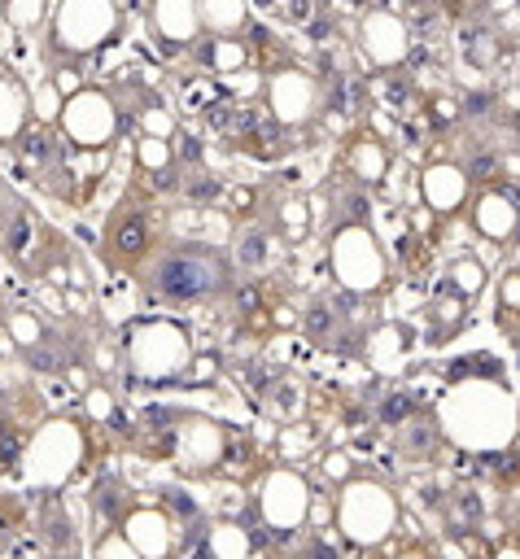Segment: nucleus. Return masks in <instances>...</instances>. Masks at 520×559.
Here are the masks:
<instances>
[{
  "mask_svg": "<svg viewBox=\"0 0 520 559\" xmlns=\"http://www.w3.org/2000/svg\"><path fill=\"white\" fill-rule=\"evenodd\" d=\"M433 419L450 450L472 459L507 454L520 441V393L498 376H472L446 389Z\"/></svg>",
  "mask_w": 520,
  "mask_h": 559,
  "instance_id": "f257e3e1",
  "label": "nucleus"
},
{
  "mask_svg": "<svg viewBox=\"0 0 520 559\" xmlns=\"http://www.w3.org/2000/svg\"><path fill=\"white\" fill-rule=\"evenodd\" d=\"M144 284L153 297L170 301V306H188V301H205L227 293L232 284V262L218 245L205 240H175L149 253L144 262Z\"/></svg>",
  "mask_w": 520,
  "mask_h": 559,
  "instance_id": "f03ea898",
  "label": "nucleus"
},
{
  "mask_svg": "<svg viewBox=\"0 0 520 559\" xmlns=\"http://www.w3.org/2000/svg\"><path fill=\"white\" fill-rule=\"evenodd\" d=\"M406 520L402 493L380 480L354 472L336 493H332V528L341 533L345 550H385Z\"/></svg>",
  "mask_w": 520,
  "mask_h": 559,
  "instance_id": "7ed1b4c3",
  "label": "nucleus"
},
{
  "mask_svg": "<svg viewBox=\"0 0 520 559\" xmlns=\"http://www.w3.org/2000/svg\"><path fill=\"white\" fill-rule=\"evenodd\" d=\"M328 266H332V280L345 293H354V297H371L389 280L385 245H380V236L371 231L367 218H350V223H341L332 231V240H328Z\"/></svg>",
  "mask_w": 520,
  "mask_h": 559,
  "instance_id": "20e7f679",
  "label": "nucleus"
},
{
  "mask_svg": "<svg viewBox=\"0 0 520 559\" xmlns=\"http://www.w3.org/2000/svg\"><path fill=\"white\" fill-rule=\"evenodd\" d=\"M127 358H131V371L140 380H175L192 362L188 328L175 323V319H144V323L131 328Z\"/></svg>",
  "mask_w": 520,
  "mask_h": 559,
  "instance_id": "39448f33",
  "label": "nucleus"
},
{
  "mask_svg": "<svg viewBox=\"0 0 520 559\" xmlns=\"http://www.w3.org/2000/svg\"><path fill=\"white\" fill-rule=\"evenodd\" d=\"M118 26H122L118 0H61L52 13V39H57V48H66L74 57L109 44L118 35Z\"/></svg>",
  "mask_w": 520,
  "mask_h": 559,
  "instance_id": "423d86ee",
  "label": "nucleus"
},
{
  "mask_svg": "<svg viewBox=\"0 0 520 559\" xmlns=\"http://www.w3.org/2000/svg\"><path fill=\"white\" fill-rule=\"evenodd\" d=\"M310 485L302 472L293 467H271L258 485V520L271 537H293L306 528V511H310Z\"/></svg>",
  "mask_w": 520,
  "mask_h": 559,
  "instance_id": "0eeeda50",
  "label": "nucleus"
},
{
  "mask_svg": "<svg viewBox=\"0 0 520 559\" xmlns=\"http://www.w3.org/2000/svg\"><path fill=\"white\" fill-rule=\"evenodd\" d=\"M57 127L74 148H105L118 135V105L101 87H79L74 96L61 100Z\"/></svg>",
  "mask_w": 520,
  "mask_h": 559,
  "instance_id": "6e6552de",
  "label": "nucleus"
},
{
  "mask_svg": "<svg viewBox=\"0 0 520 559\" xmlns=\"http://www.w3.org/2000/svg\"><path fill=\"white\" fill-rule=\"evenodd\" d=\"M358 48H363V57H367L371 66L393 70V66H402V61L411 57V31H406V22H402L398 13L371 9V13H363V22H358Z\"/></svg>",
  "mask_w": 520,
  "mask_h": 559,
  "instance_id": "1a4fd4ad",
  "label": "nucleus"
},
{
  "mask_svg": "<svg viewBox=\"0 0 520 559\" xmlns=\"http://www.w3.org/2000/svg\"><path fill=\"white\" fill-rule=\"evenodd\" d=\"M415 188H419V201H424L437 218H454V214L468 210V201H472V175H468L459 162H428V166L415 175Z\"/></svg>",
  "mask_w": 520,
  "mask_h": 559,
  "instance_id": "9d476101",
  "label": "nucleus"
},
{
  "mask_svg": "<svg viewBox=\"0 0 520 559\" xmlns=\"http://www.w3.org/2000/svg\"><path fill=\"white\" fill-rule=\"evenodd\" d=\"M468 223L481 240L511 245V240H520V197H511L507 188H481L468 201Z\"/></svg>",
  "mask_w": 520,
  "mask_h": 559,
  "instance_id": "9b49d317",
  "label": "nucleus"
},
{
  "mask_svg": "<svg viewBox=\"0 0 520 559\" xmlns=\"http://www.w3.org/2000/svg\"><path fill=\"white\" fill-rule=\"evenodd\" d=\"M267 105L275 114V122L284 127H302L315 118L319 109V83L306 70H275L267 79Z\"/></svg>",
  "mask_w": 520,
  "mask_h": 559,
  "instance_id": "f8f14e48",
  "label": "nucleus"
},
{
  "mask_svg": "<svg viewBox=\"0 0 520 559\" xmlns=\"http://www.w3.org/2000/svg\"><path fill=\"white\" fill-rule=\"evenodd\" d=\"M122 537L135 546L140 559H170V546H175L170 520L153 507H131L127 520H122Z\"/></svg>",
  "mask_w": 520,
  "mask_h": 559,
  "instance_id": "ddd939ff",
  "label": "nucleus"
},
{
  "mask_svg": "<svg viewBox=\"0 0 520 559\" xmlns=\"http://www.w3.org/2000/svg\"><path fill=\"white\" fill-rule=\"evenodd\" d=\"M411 328L402 319H389V323H376L367 336H363V358L380 371V376H393L406 358H411Z\"/></svg>",
  "mask_w": 520,
  "mask_h": 559,
  "instance_id": "4468645a",
  "label": "nucleus"
},
{
  "mask_svg": "<svg viewBox=\"0 0 520 559\" xmlns=\"http://www.w3.org/2000/svg\"><path fill=\"white\" fill-rule=\"evenodd\" d=\"M153 249H157V245H153V231H149V223L135 218V214H122V218L109 227V236H105V253H114L118 266H144Z\"/></svg>",
  "mask_w": 520,
  "mask_h": 559,
  "instance_id": "2eb2a0df",
  "label": "nucleus"
},
{
  "mask_svg": "<svg viewBox=\"0 0 520 559\" xmlns=\"http://www.w3.org/2000/svg\"><path fill=\"white\" fill-rule=\"evenodd\" d=\"M345 170H350V179H358L363 188H376V183L389 175V148H385V140H376V135H367V131L350 135V144H345Z\"/></svg>",
  "mask_w": 520,
  "mask_h": 559,
  "instance_id": "dca6fc26",
  "label": "nucleus"
},
{
  "mask_svg": "<svg viewBox=\"0 0 520 559\" xmlns=\"http://www.w3.org/2000/svg\"><path fill=\"white\" fill-rule=\"evenodd\" d=\"M153 26L170 44H192L201 35L197 0H153Z\"/></svg>",
  "mask_w": 520,
  "mask_h": 559,
  "instance_id": "f3484780",
  "label": "nucleus"
},
{
  "mask_svg": "<svg viewBox=\"0 0 520 559\" xmlns=\"http://www.w3.org/2000/svg\"><path fill=\"white\" fill-rule=\"evenodd\" d=\"M441 288H450L454 297H463L468 306L489 288V271H485V262L476 258V253H454L450 262H446V275H441Z\"/></svg>",
  "mask_w": 520,
  "mask_h": 559,
  "instance_id": "a211bd4d",
  "label": "nucleus"
},
{
  "mask_svg": "<svg viewBox=\"0 0 520 559\" xmlns=\"http://www.w3.org/2000/svg\"><path fill=\"white\" fill-rule=\"evenodd\" d=\"M205 559H253L249 528L236 520H214L205 528Z\"/></svg>",
  "mask_w": 520,
  "mask_h": 559,
  "instance_id": "6ab92c4d",
  "label": "nucleus"
},
{
  "mask_svg": "<svg viewBox=\"0 0 520 559\" xmlns=\"http://www.w3.org/2000/svg\"><path fill=\"white\" fill-rule=\"evenodd\" d=\"M424 319H428V323H437L433 341H450V336L463 328V319H468V301H463V297H454L450 288H437V293L428 297V306H424Z\"/></svg>",
  "mask_w": 520,
  "mask_h": 559,
  "instance_id": "aec40b11",
  "label": "nucleus"
},
{
  "mask_svg": "<svg viewBox=\"0 0 520 559\" xmlns=\"http://www.w3.org/2000/svg\"><path fill=\"white\" fill-rule=\"evenodd\" d=\"M197 17H201V31L232 35L249 22V0H197Z\"/></svg>",
  "mask_w": 520,
  "mask_h": 559,
  "instance_id": "412c9836",
  "label": "nucleus"
},
{
  "mask_svg": "<svg viewBox=\"0 0 520 559\" xmlns=\"http://www.w3.org/2000/svg\"><path fill=\"white\" fill-rule=\"evenodd\" d=\"M179 445L192 459H201V463H218V454H223V428L210 424V419H201V415H192L184 424V432H179Z\"/></svg>",
  "mask_w": 520,
  "mask_h": 559,
  "instance_id": "4be33fe9",
  "label": "nucleus"
},
{
  "mask_svg": "<svg viewBox=\"0 0 520 559\" xmlns=\"http://www.w3.org/2000/svg\"><path fill=\"white\" fill-rule=\"evenodd\" d=\"M31 118V96L22 92L17 79L0 74V140H13Z\"/></svg>",
  "mask_w": 520,
  "mask_h": 559,
  "instance_id": "5701e85b",
  "label": "nucleus"
},
{
  "mask_svg": "<svg viewBox=\"0 0 520 559\" xmlns=\"http://www.w3.org/2000/svg\"><path fill=\"white\" fill-rule=\"evenodd\" d=\"M205 61H210V70H218V74H236V70H245L249 48H245L236 35H214V44H210Z\"/></svg>",
  "mask_w": 520,
  "mask_h": 559,
  "instance_id": "b1692460",
  "label": "nucleus"
},
{
  "mask_svg": "<svg viewBox=\"0 0 520 559\" xmlns=\"http://www.w3.org/2000/svg\"><path fill=\"white\" fill-rule=\"evenodd\" d=\"M494 301H498V314H503V319H520V266H507V271L498 275Z\"/></svg>",
  "mask_w": 520,
  "mask_h": 559,
  "instance_id": "393cba45",
  "label": "nucleus"
},
{
  "mask_svg": "<svg viewBox=\"0 0 520 559\" xmlns=\"http://www.w3.org/2000/svg\"><path fill=\"white\" fill-rule=\"evenodd\" d=\"M4 17L17 31H35L48 17V0H4Z\"/></svg>",
  "mask_w": 520,
  "mask_h": 559,
  "instance_id": "a878e982",
  "label": "nucleus"
},
{
  "mask_svg": "<svg viewBox=\"0 0 520 559\" xmlns=\"http://www.w3.org/2000/svg\"><path fill=\"white\" fill-rule=\"evenodd\" d=\"M135 162H140L144 170H166V166H170V144H166L162 135H144V131H140V140H135Z\"/></svg>",
  "mask_w": 520,
  "mask_h": 559,
  "instance_id": "bb28decb",
  "label": "nucleus"
},
{
  "mask_svg": "<svg viewBox=\"0 0 520 559\" xmlns=\"http://www.w3.org/2000/svg\"><path fill=\"white\" fill-rule=\"evenodd\" d=\"M319 472H323V480H328L332 489H341L358 467H354V454H350V450H328L323 463H319Z\"/></svg>",
  "mask_w": 520,
  "mask_h": 559,
  "instance_id": "cd10ccee",
  "label": "nucleus"
},
{
  "mask_svg": "<svg viewBox=\"0 0 520 559\" xmlns=\"http://www.w3.org/2000/svg\"><path fill=\"white\" fill-rule=\"evenodd\" d=\"M306 218H310V210H306L297 197H288V201L280 205V227H284L288 236H302V231H306Z\"/></svg>",
  "mask_w": 520,
  "mask_h": 559,
  "instance_id": "c85d7f7f",
  "label": "nucleus"
},
{
  "mask_svg": "<svg viewBox=\"0 0 520 559\" xmlns=\"http://www.w3.org/2000/svg\"><path fill=\"white\" fill-rule=\"evenodd\" d=\"M389 559H437V546L424 542V537H402V542L389 550Z\"/></svg>",
  "mask_w": 520,
  "mask_h": 559,
  "instance_id": "c756f323",
  "label": "nucleus"
},
{
  "mask_svg": "<svg viewBox=\"0 0 520 559\" xmlns=\"http://www.w3.org/2000/svg\"><path fill=\"white\" fill-rule=\"evenodd\" d=\"M9 332L17 345H39V319L35 314H13L9 319Z\"/></svg>",
  "mask_w": 520,
  "mask_h": 559,
  "instance_id": "7c9ffc66",
  "label": "nucleus"
},
{
  "mask_svg": "<svg viewBox=\"0 0 520 559\" xmlns=\"http://www.w3.org/2000/svg\"><path fill=\"white\" fill-rule=\"evenodd\" d=\"M96 559H140V555H135V546H131L122 533H114V537H105V542H101Z\"/></svg>",
  "mask_w": 520,
  "mask_h": 559,
  "instance_id": "2f4dec72",
  "label": "nucleus"
},
{
  "mask_svg": "<svg viewBox=\"0 0 520 559\" xmlns=\"http://www.w3.org/2000/svg\"><path fill=\"white\" fill-rule=\"evenodd\" d=\"M144 135H170V118H166V109H149L144 114Z\"/></svg>",
  "mask_w": 520,
  "mask_h": 559,
  "instance_id": "473e14b6",
  "label": "nucleus"
},
{
  "mask_svg": "<svg viewBox=\"0 0 520 559\" xmlns=\"http://www.w3.org/2000/svg\"><path fill=\"white\" fill-rule=\"evenodd\" d=\"M52 87H57V92H61V100H66V96H74V92H79L83 83H79V74H74V70H57Z\"/></svg>",
  "mask_w": 520,
  "mask_h": 559,
  "instance_id": "72a5a7b5",
  "label": "nucleus"
},
{
  "mask_svg": "<svg viewBox=\"0 0 520 559\" xmlns=\"http://www.w3.org/2000/svg\"><path fill=\"white\" fill-rule=\"evenodd\" d=\"M485 559H520V542H516V537H503L498 546L485 550Z\"/></svg>",
  "mask_w": 520,
  "mask_h": 559,
  "instance_id": "f704fd0d",
  "label": "nucleus"
},
{
  "mask_svg": "<svg viewBox=\"0 0 520 559\" xmlns=\"http://www.w3.org/2000/svg\"><path fill=\"white\" fill-rule=\"evenodd\" d=\"M433 114H437V118H454V100L437 96V100H433Z\"/></svg>",
  "mask_w": 520,
  "mask_h": 559,
  "instance_id": "c9c22d12",
  "label": "nucleus"
},
{
  "mask_svg": "<svg viewBox=\"0 0 520 559\" xmlns=\"http://www.w3.org/2000/svg\"><path fill=\"white\" fill-rule=\"evenodd\" d=\"M87 402H92V411H96V415H109V397H105L101 389H92V397H87Z\"/></svg>",
  "mask_w": 520,
  "mask_h": 559,
  "instance_id": "e433bc0d",
  "label": "nucleus"
},
{
  "mask_svg": "<svg viewBox=\"0 0 520 559\" xmlns=\"http://www.w3.org/2000/svg\"><path fill=\"white\" fill-rule=\"evenodd\" d=\"M371 559H389V555H385V550H371Z\"/></svg>",
  "mask_w": 520,
  "mask_h": 559,
  "instance_id": "4c0bfd02",
  "label": "nucleus"
},
{
  "mask_svg": "<svg viewBox=\"0 0 520 559\" xmlns=\"http://www.w3.org/2000/svg\"><path fill=\"white\" fill-rule=\"evenodd\" d=\"M511 537H516V542H520V524H516V533H511Z\"/></svg>",
  "mask_w": 520,
  "mask_h": 559,
  "instance_id": "58836bf2",
  "label": "nucleus"
}]
</instances>
